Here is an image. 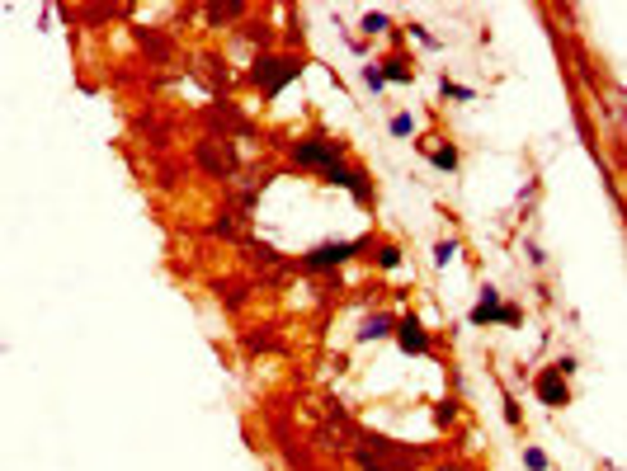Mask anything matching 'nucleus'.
I'll use <instances>...</instances> for the list:
<instances>
[{
  "instance_id": "nucleus-1",
  "label": "nucleus",
  "mask_w": 627,
  "mask_h": 471,
  "mask_svg": "<svg viewBox=\"0 0 627 471\" xmlns=\"http://www.w3.org/2000/svg\"><path fill=\"white\" fill-rule=\"evenodd\" d=\"M297 76H303V57L297 52H255V62L245 67V86H255L264 104H274Z\"/></svg>"
},
{
  "instance_id": "nucleus-2",
  "label": "nucleus",
  "mask_w": 627,
  "mask_h": 471,
  "mask_svg": "<svg viewBox=\"0 0 627 471\" xmlns=\"http://www.w3.org/2000/svg\"><path fill=\"white\" fill-rule=\"evenodd\" d=\"M288 160L297 165V170H316L321 179L335 170V165H344L349 160V147L340 142V137H331V132H321V128H312V132H303L297 142L288 147Z\"/></svg>"
},
{
  "instance_id": "nucleus-3",
  "label": "nucleus",
  "mask_w": 627,
  "mask_h": 471,
  "mask_svg": "<svg viewBox=\"0 0 627 471\" xmlns=\"http://www.w3.org/2000/svg\"><path fill=\"white\" fill-rule=\"evenodd\" d=\"M354 448H364V453H373V457H383L392 471H420V466L429 462V453H425V448H411V443H396V438L377 434V429H364Z\"/></svg>"
},
{
  "instance_id": "nucleus-4",
  "label": "nucleus",
  "mask_w": 627,
  "mask_h": 471,
  "mask_svg": "<svg viewBox=\"0 0 627 471\" xmlns=\"http://www.w3.org/2000/svg\"><path fill=\"white\" fill-rule=\"evenodd\" d=\"M368 245H373V236H364V241H321V245H312L307 255H297V269L303 273H335L359 251H368Z\"/></svg>"
},
{
  "instance_id": "nucleus-5",
  "label": "nucleus",
  "mask_w": 627,
  "mask_h": 471,
  "mask_svg": "<svg viewBox=\"0 0 627 471\" xmlns=\"http://www.w3.org/2000/svg\"><path fill=\"white\" fill-rule=\"evenodd\" d=\"M194 156H199L203 170L217 175V179H227V175L236 170V147H231V137H217V132L199 137V142H194Z\"/></svg>"
},
{
  "instance_id": "nucleus-6",
  "label": "nucleus",
  "mask_w": 627,
  "mask_h": 471,
  "mask_svg": "<svg viewBox=\"0 0 627 471\" xmlns=\"http://www.w3.org/2000/svg\"><path fill=\"white\" fill-rule=\"evenodd\" d=\"M325 184H335V189H344L359 208H373L377 203V189H373V175L364 170V165H354V160H344V165H335L331 175H325Z\"/></svg>"
},
{
  "instance_id": "nucleus-7",
  "label": "nucleus",
  "mask_w": 627,
  "mask_h": 471,
  "mask_svg": "<svg viewBox=\"0 0 627 471\" xmlns=\"http://www.w3.org/2000/svg\"><path fill=\"white\" fill-rule=\"evenodd\" d=\"M533 396L548 405V410H566L570 401H576V396H570V377H566L557 363H542V368L533 373Z\"/></svg>"
},
{
  "instance_id": "nucleus-8",
  "label": "nucleus",
  "mask_w": 627,
  "mask_h": 471,
  "mask_svg": "<svg viewBox=\"0 0 627 471\" xmlns=\"http://www.w3.org/2000/svg\"><path fill=\"white\" fill-rule=\"evenodd\" d=\"M396 349H401V353H411V358L434 353V340H429V330H425V321H420L416 312L396 321Z\"/></svg>"
},
{
  "instance_id": "nucleus-9",
  "label": "nucleus",
  "mask_w": 627,
  "mask_h": 471,
  "mask_svg": "<svg viewBox=\"0 0 627 471\" xmlns=\"http://www.w3.org/2000/svg\"><path fill=\"white\" fill-rule=\"evenodd\" d=\"M416 151L434 165V170H444V175H457V165H462V151L453 142H444V137H420Z\"/></svg>"
},
{
  "instance_id": "nucleus-10",
  "label": "nucleus",
  "mask_w": 627,
  "mask_h": 471,
  "mask_svg": "<svg viewBox=\"0 0 627 471\" xmlns=\"http://www.w3.org/2000/svg\"><path fill=\"white\" fill-rule=\"evenodd\" d=\"M500 312H505L500 288H496V283H486L481 297H477V307L468 312V325H472V330H490V325H500Z\"/></svg>"
},
{
  "instance_id": "nucleus-11",
  "label": "nucleus",
  "mask_w": 627,
  "mask_h": 471,
  "mask_svg": "<svg viewBox=\"0 0 627 471\" xmlns=\"http://www.w3.org/2000/svg\"><path fill=\"white\" fill-rule=\"evenodd\" d=\"M396 321L392 312H368L359 321V330H354V344H377V340H396Z\"/></svg>"
},
{
  "instance_id": "nucleus-12",
  "label": "nucleus",
  "mask_w": 627,
  "mask_h": 471,
  "mask_svg": "<svg viewBox=\"0 0 627 471\" xmlns=\"http://www.w3.org/2000/svg\"><path fill=\"white\" fill-rule=\"evenodd\" d=\"M373 62L383 67L387 86H411V80H416V57L406 47H392V52H383V57H373Z\"/></svg>"
},
{
  "instance_id": "nucleus-13",
  "label": "nucleus",
  "mask_w": 627,
  "mask_h": 471,
  "mask_svg": "<svg viewBox=\"0 0 627 471\" xmlns=\"http://www.w3.org/2000/svg\"><path fill=\"white\" fill-rule=\"evenodd\" d=\"M251 47H260V52H279V38H274V24H264V19H245L241 29H236Z\"/></svg>"
},
{
  "instance_id": "nucleus-14",
  "label": "nucleus",
  "mask_w": 627,
  "mask_h": 471,
  "mask_svg": "<svg viewBox=\"0 0 627 471\" xmlns=\"http://www.w3.org/2000/svg\"><path fill=\"white\" fill-rule=\"evenodd\" d=\"M203 19L212 24V29L217 24H245L251 19V5H203Z\"/></svg>"
},
{
  "instance_id": "nucleus-15",
  "label": "nucleus",
  "mask_w": 627,
  "mask_h": 471,
  "mask_svg": "<svg viewBox=\"0 0 627 471\" xmlns=\"http://www.w3.org/2000/svg\"><path fill=\"white\" fill-rule=\"evenodd\" d=\"M500 410H505V425L514 434H524V410H519V396L509 392V382H500Z\"/></svg>"
},
{
  "instance_id": "nucleus-16",
  "label": "nucleus",
  "mask_w": 627,
  "mask_h": 471,
  "mask_svg": "<svg viewBox=\"0 0 627 471\" xmlns=\"http://www.w3.org/2000/svg\"><path fill=\"white\" fill-rule=\"evenodd\" d=\"M373 255H377V269H383V273H396V269H401V245H396V241H377Z\"/></svg>"
},
{
  "instance_id": "nucleus-17",
  "label": "nucleus",
  "mask_w": 627,
  "mask_h": 471,
  "mask_svg": "<svg viewBox=\"0 0 627 471\" xmlns=\"http://www.w3.org/2000/svg\"><path fill=\"white\" fill-rule=\"evenodd\" d=\"M359 29H364V38H373V34H396V29H392V19H387V10H364Z\"/></svg>"
},
{
  "instance_id": "nucleus-18",
  "label": "nucleus",
  "mask_w": 627,
  "mask_h": 471,
  "mask_svg": "<svg viewBox=\"0 0 627 471\" xmlns=\"http://www.w3.org/2000/svg\"><path fill=\"white\" fill-rule=\"evenodd\" d=\"M457 425V401H434V429H453Z\"/></svg>"
},
{
  "instance_id": "nucleus-19",
  "label": "nucleus",
  "mask_w": 627,
  "mask_h": 471,
  "mask_svg": "<svg viewBox=\"0 0 627 471\" xmlns=\"http://www.w3.org/2000/svg\"><path fill=\"white\" fill-rule=\"evenodd\" d=\"M439 99H462V104H472V99H477V90H472V86H457V80H448V76H444V80H439Z\"/></svg>"
},
{
  "instance_id": "nucleus-20",
  "label": "nucleus",
  "mask_w": 627,
  "mask_h": 471,
  "mask_svg": "<svg viewBox=\"0 0 627 471\" xmlns=\"http://www.w3.org/2000/svg\"><path fill=\"white\" fill-rule=\"evenodd\" d=\"M359 80H364V90H373V95L387 90V76H383V67H377V62H368V67L359 71Z\"/></svg>"
},
{
  "instance_id": "nucleus-21",
  "label": "nucleus",
  "mask_w": 627,
  "mask_h": 471,
  "mask_svg": "<svg viewBox=\"0 0 627 471\" xmlns=\"http://www.w3.org/2000/svg\"><path fill=\"white\" fill-rule=\"evenodd\" d=\"M457 251H462V245H457L453 236H444V241H434V264H439V269H448V264L457 260Z\"/></svg>"
},
{
  "instance_id": "nucleus-22",
  "label": "nucleus",
  "mask_w": 627,
  "mask_h": 471,
  "mask_svg": "<svg viewBox=\"0 0 627 471\" xmlns=\"http://www.w3.org/2000/svg\"><path fill=\"white\" fill-rule=\"evenodd\" d=\"M524 466L529 471H552V457L538 448V443H524Z\"/></svg>"
},
{
  "instance_id": "nucleus-23",
  "label": "nucleus",
  "mask_w": 627,
  "mask_h": 471,
  "mask_svg": "<svg viewBox=\"0 0 627 471\" xmlns=\"http://www.w3.org/2000/svg\"><path fill=\"white\" fill-rule=\"evenodd\" d=\"M138 43H142V47L151 52V57H156V62H166V57H170V47H166V43H160V38H156L151 29H138Z\"/></svg>"
},
{
  "instance_id": "nucleus-24",
  "label": "nucleus",
  "mask_w": 627,
  "mask_h": 471,
  "mask_svg": "<svg viewBox=\"0 0 627 471\" xmlns=\"http://www.w3.org/2000/svg\"><path fill=\"white\" fill-rule=\"evenodd\" d=\"M387 132L396 137V142H406V137H416V118H411V114H392Z\"/></svg>"
},
{
  "instance_id": "nucleus-25",
  "label": "nucleus",
  "mask_w": 627,
  "mask_h": 471,
  "mask_svg": "<svg viewBox=\"0 0 627 471\" xmlns=\"http://www.w3.org/2000/svg\"><path fill=\"white\" fill-rule=\"evenodd\" d=\"M354 466H359V471H392L383 457H373V453H364V448H354Z\"/></svg>"
},
{
  "instance_id": "nucleus-26",
  "label": "nucleus",
  "mask_w": 627,
  "mask_h": 471,
  "mask_svg": "<svg viewBox=\"0 0 627 471\" xmlns=\"http://www.w3.org/2000/svg\"><path fill=\"white\" fill-rule=\"evenodd\" d=\"M500 325H505V330H519V325H524V307H519V302H505Z\"/></svg>"
},
{
  "instance_id": "nucleus-27",
  "label": "nucleus",
  "mask_w": 627,
  "mask_h": 471,
  "mask_svg": "<svg viewBox=\"0 0 627 471\" xmlns=\"http://www.w3.org/2000/svg\"><path fill=\"white\" fill-rule=\"evenodd\" d=\"M406 29H411V38H416V43H425V47H434V52H439V38H434V34L425 29V24H416V19H411V24H406Z\"/></svg>"
},
{
  "instance_id": "nucleus-28",
  "label": "nucleus",
  "mask_w": 627,
  "mask_h": 471,
  "mask_svg": "<svg viewBox=\"0 0 627 471\" xmlns=\"http://www.w3.org/2000/svg\"><path fill=\"white\" fill-rule=\"evenodd\" d=\"M552 363H557V368H561L566 377H576V373H581V358H576V353H557Z\"/></svg>"
},
{
  "instance_id": "nucleus-29",
  "label": "nucleus",
  "mask_w": 627,
  "mask_h": 471,
  "mask_svg": "<svg viewBox=\"0 0 627 471\" xmlns=\"http://www.w3.org/2000/svg\"><path fill=\"white\" fill-rule=\"evenodd\" d=\"M524 255H529V264H533V269H548V251H542V245H533V241H529V245H524Z\"/></svg>"
},
{
  "instance_id": "nucleus-30",
  "label": "nucleus",
  "mask_w": 627,
  "mask_h": 471,
  "mask_svg": "<svg viewBox=\"0 0 627 471\" xmlns=\"http://www.w3.org/2000/svg\"><path fill=\"white\" fill-rule=\"evenodd\" d=\"M429 471H472L468 462H457V457H444V462H434Z\"/></svg>"
}]
</instances>
